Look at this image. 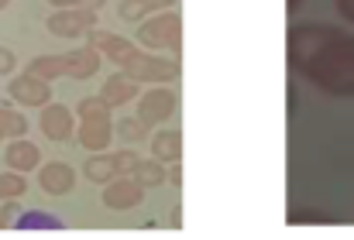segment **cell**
<instances>
[{
    "label": "cell",
    "instance_id": "1",
    "mask_svg": "<svg viewBox=\"0 0 354 240\" xmlns=\"http://www.w3.org/2000/svg\"><path fill=\"white\" fill-rule=\"evenodd\" d=\"M289 62L317 90L354 97V34L330 24H299L289 31Z\"/></svg>",
    "mask_w": 354,
    "mask_h": 240
},
{
    "label": "cell",
    "instance_id": "2",
    "mask_svg": "<svg viewBox=\"0 0 354 240\" xmlns=\"http://www.w3.org/2000/svg\"><path fill=\"white\" fill-rule=\"evenodd\" d=\"M80 144L86 148V151H104L107 144H111V137H114V123H111V103L104 100V97H86L83 103H80Z\"/></svg>",
    "mask_w": 354,
    "mask_h": 240
},
{
    "label": "cell",
    "instance_id": "3",
    "mask_svg": "<svg viewBox=\"0 0 354 240\" xmlns=\"http://www.w3.org/2000/svg\"><path fill=\"white\" fill-rule=\"evenodd\" d=\"M138 45H145L151 52L169 48L176 55L179 45H183V17L176 10H165V14L155 10V14H148V21L138 24Z\"/></svg>",
    "mask_w": 354,
    "mask_h": 240
},
{
    "label": "cell",
    "instance_id": "4",
    "mask_svg": "<svg viewBox=\"0 0 354 240\" xmlns=\"http://www.w3.org/2000/svg\"><path fill=\"white\" fill-rule=\"evenodd\" d=\"M176 107H179L176 93H172V90H162V86L155 83L148 93L138 97V120H141L145 127H162L165 120L176 114Z\"/></svg>",
    "mask_w": 354,
    "mask_h": 240
},
{
    "label": "cell",
    "instance_id": "5",
    "mask_svg": "<svg viewBox=\"0 0 354 240\" xmlns=\"http://www.w3.org/2000/svg\"><path fill=\"white\" fill-rule=\"evenodd\" d=\"M134 161H138L134 151H114V154H100V151H93L90 161L83 165V175H86L90 182L104 186V182H111V179H118V175H127Z\"/></svg>",
    "mask_w": 354,
    "mask_h": 240
},
{
    "label": "cell",
    "instance_id": "6",
    "mask_svg": "<svg viewBox=\"0 0 354 240\" xmlns=\"http://www.w3.org/2000/svg\"><path fill=\"white\" fill-rule=\"evenodd\" d=\"M48 28L62 38H76V34H90L97 28V10L90 7H66L62 14L48 17Z\"/></svg>",
    "mask_w": 354,
    "mask_h": 240
},
{
    "label": "cell",
    "instance_id": "7",
    "mask_svg": "<svg viewBox=\"0 0 354 240\" xmlns=\"http://www.w3.org/2000/svg\"><path fill=\"white\" fill-rule=\"evenodd\" d=\"M141 196H145V186L134 175H118L104 186V203L111 210H131V206L141 203Z\"/></svg>",
    "mask_w": 354,
    "mask_h": 240
},
{
    "label": "cell",
    "instance_id": "8",
    "mask_svg": "<svg viewBox=\"0 0 354 240\" xmlns=\"http://www.w3.org/2000/svg\"><path fill=\"white\" fill-rule=\"evenodd\" d=\"M148 141H151V158H158L162 165H172L183 158V130L179 127H158Z\"/></svg>",
    "mask_w": 354,
    "mask_h": 240
},
{
    "label": "cell",
    "instance_id": "9",
    "mask_svg": "<svg viewBox=\"0 0 354 240\" xmlns=\"http://www.w3.org/2000/svg\"><path fill=\"white\" fill-rule=\"evenodd\" d=\"M111 107H124L131 100H138V79H131L127 72H111L104 79V93H100Z\"/></svg>",
    "mask_w": 354,
    "mask_h": 240
},
{
    "label": "cell",
    "instance_id": "10",
    "mask_svg": "<svg viewBox=\"0 0 354 240\" xmlns=\"http://www.w3.org/2000/svg\"><path fill=\"white\" fill-rule=\"evenodd\" d=\"M62 59H66V76L90 79L93 72H100V52L93 45H83V48H76V52H69Z\"/></svg>",
    "mask_w": 354,
    "mask_h": 240
},
{
    "label": "cell",
    "instance_id": "11",
    "mask_svg": "<svg viewBox=\"0 0 354 240\" xmlns=\"http://www.w3.org/2000/svg\"><path fill=\"white\" fill-rule=\"evenodd\" d=\"M73 182H76V175H73V168L62 165V161H52V165L41 168V189L52 192V196H66V192L73 189Z\"/></svg>",
    "mask_w": 354,
    "mask_h": 240
},
{
    "label": "cell",
    "instance_id": "12",
    "mask_svg": "<svg viewBox=\"0 0 354 240\" xmlns=\"http://www.w3.org/2000/svg\"><path fill=\"white\" fill-rule=\"evenodd\" d=\"M41 130L52 137V141H66L69 134H73V114L66 110V107H48L45 114H41Z\"/></svg>",
    "mask_w": 354,
    "mask_h": 240
},
{
    "label": "cell",
    "instance_id": "13",
    "mask_svg": "<svg viewBox=\"0 0 354 240\" xmlns=\"http://www.w3.org/2000/svg\"><path fill=\"white\" fill-rule=\"evenodd\" d=\"M127 175H134L141 186H162L165 182V165L158 158H138Z\"/></svg>",
    "mask_w": 354,
    "mask_h": 240
},
{
    "label": "cell",
    "instance_id": "14",
    "mask_svg": "<svg viewBox=\"0 0 354 240\" xmlns=\"http://www.w3.org/2000/svg\"><path fill=\"white\" fill-rule=\"evenodd\" d=\"M176 0H120V17L124 21H141L162 7H172Z\"/></svg>",
    "mask_w": 354,
    "mask_h": 240
},
{
    "label": "cell",
    "instance_id": "15",
    "mask_svg": "<svg viewBox=\"0 0 354 240\" xmlns=\"http://www.w3.org/2000/svg\"><path fill=\"white\" fill-rule=\"evenodd\" d=\"M10 93H14L21 103H31V107H38V103L48 100V86L38 83V79H17V83L10 86Z\"/></svg>",
    "mask_w": 354,
    "mask_h": 240
},
{
    "label": "cell",
    "instance_id": "16",
    "mask_svg": "<svg viewBox=\"0 0 354 240\" xmlns=\"http://www.w3.org/2000/svg\"><path fill=\"white\" fill-rule=\"evenodd\" d=\"M66 223L52 213H24L17 220V230H62Z\"/></svg>",
    "mask_w": 354,
    "mask_h": 240
},
{
    "label": "cell",
    "instance_id": "17",
    "mask_svg": "<svg viewBox=\"0 0 354 240\" xmlns=\"http://www.w3.org/2000/svg\"><path fill=\"white\" fill-rule=\"evenodd\" d=\"M31 72L41 76V79H55V76L66 72V59L62 55H55V59H35L31 62Z\"/></svg>",
    "mask_w": 354,
    "mask_h": 240
},
{
    "label": "cell",
    "instance_id": "18",
    "mask_svg": "<svg viewBox=\"0 0 354 240\" xmlns=\"http://www.w3.org/2000/svg\"><path fill=\"white\" fill-rule=\"evenodd\" d=\"M118 137L120 141H131V144H141L145 137H148V127L141 123V120H120L118 123Z\"/></svg>",
    "mask_w": 354,
    "mask_h": 240
},
{
    "label": "cell",
    "instance_id": "19",
    "mask_svg": "<svg viewBox=\"0 0 354 240\" xmlns=\"http://www.w3.org/2000/svg\"><path fill=\"white\" fill-rule=\"evenodd\" d=\"M10 161L21 165V168H31V165L38 161V148H31V144H17V148H10Z\"/></svg>",
    "mask_w": 354,
    "mask_h": 240
},
{
    "label": "cell",
    "instance_id": "20",
    "mask_svg": "<svg viewBox=\"0 0 354 240\" xmlns=\"http://www.w3.org/2000/svg\"><path fill=\"white\" fill-rule=\"evenodd\" d=\"M337 10H341V17L354 21V0H337Z\"/></svg>",
    "mask_w": 354,
    "mask_h": 240
},
{
    "label": "cell",
    "instance_id": "21",
    "mask_svg": "<svg viewBox=\"0 0 354 240\" xmlns=\"http://www.w3.org/2000/svg\"><path fill=\"white\" fill-rule=\"evenodd\" d=\"M169 182H172V186H183V172H179V161H172V165H169Z\"/></svg>",
    "mask_w": 354,
    "mask_h": 240
},
{
    "label": "cell",
    "instance_id": "22",
    "mask_svg": "<svg viewBox=\"0 0 354 240\" xmlns=\"http://www.w3.org/2000/svg\"><path fill=\"white\" fill-rule=\"evenodd\" d=\"M52 3H59V7H83V0H52Z\"/></svg>",
    "mask_w": 354,
    "mask_h": 240
},
{
    "label": "cell",
    "instance_id": "23",
    "mask_svg": "<svg viewBox=\"0 0 354 240\" xmlns=\"http://www.w3.org/2000/svg\"><path fill=\"white\" fill-rule=\"evenodd\" d=\"M107 0H83V7H90V10H97V7H104Z\"/></svg>",
    "mask_w": 354,
    "mask_h": 240
},
{
    "label": "cell",
    "instance_id": "24",
    "mask_svg": "<svg viewBox=\"0 0 354 240\" xmlns=\"http://www.w3.org/2000/svg\"><path fill=\"white\" fill-rule=\"evenodd\" d=\"M299 3H303V0H286V10H289V14H296V10H299Z\"/></svg>",
    "mask_w": 354,
    "mask_h": 240
}]
</instances>
